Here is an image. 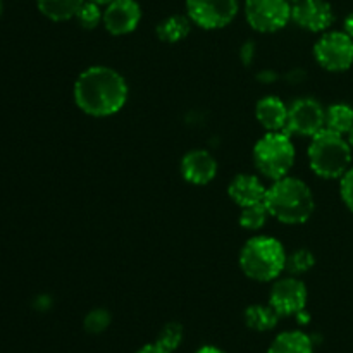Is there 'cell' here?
I'll return each instance as SVG.
<instances>
[{
	"mask_svg": "<svg viewBox=\"0 0 353 353\" xmlns=\"http://www.w3.org/2000/svg\"><path fill=\"white\" fill-rule=\"evenodd\" d=\"M72 95L76 107L86 116L109 117L126 105L130 88L116 69L92 65L76 78Z\"/></svg>",
	"mask_w": 353,
	"mask_h": 353,
	"instance_id": "1",
	"label": "cell"
},
{
	"mask_svg": "<svg viewBox=\"0 0 353 353\" xmlns=\"http://www.w3.org/2000/svg\"><path fill=\"white\" fill-rule=\"evenodd\" d=\"M271 217L283 224H303L316 210L312 190L305 181L285 176L272 181L264 199Z\"/></svg>",
	"mask_w": 353,
	"mask_h": 353,
	"instance_id": "2",
	"label": "cell"
},
{
	"mask_svg": "<svg viewBox=\"0 0 353 353\" xmlns=\"http://www.w3.org/2000/svg\"><path fill=\"white\" fill-rule=\"evenodd\" d=\"M286 250L281 241L272 236H254L240 252V269L247 278L259 283L278 279L285 272Z\"/></svg>",
	"mask_w": 353,
	"mask_h": 353,
	"instance_id": "3",
	"label": "cell"
},
{
	"mask_svg": "<svg viewBox=\"0 0 353 353\" xmlns=\"http://www.w3.org/2000/svg\"><path fill=\"white\" fill-rule=\"evenodd\" d=\"M352 150L343 134L324 128L310 138L307 152L310 169L323 179H340L352 168Z\"/></svg>",
	"mask_w": 353,
	"mask_h": 353,
	"instance_id": "4",
	"label": "cell"
},
{
	"mask_svg": "<svg viewBox=\"0 0 353 353\" xmlns=\"http://www.w3.org/2000/svg\"><path fill=\"white\" fill-rule=\"evenodd\" d=\"M254 164L264 178L281 179L295 164V145L286 131H268L254 147Z\"/></svg>",
	"mask_w": 353,
	"mask_h": 353,
	"instance_id": "5",
	"label": "cell"
},
{
	"mask_svg": "<svg viewBox=\"0 0 353 353\" xmlns=\"http://www.w3.org/2000/svg\"><path fill=\"white\" fill-rule=\"evenodd\" d=\"M314 57L326 71H347L353 65V38L345 31H326L314 45Z\"/></svg>",
	"mask_w": 353,
	"mask_h": 353,
	"instance_id": "6",
	"label": "cell"
},
{
	"mask_svg": "<svg viewBox=\"0 0 353 353\" xmlns=\"http://www.w3.org/2000/svg\"><path fill=\"white\" fill-rule=\"evenodd\" d=\"M290 0H247L245 17L259 33H276L292 21Z\"/></svg>",
	"mask_w": 353,
	"mask_h": 353,
	"instance_id": "7",
	"label": "cell"
},
{
	"mask_svg": "<svg viewBox=\"0 0 353 353\" xmlns=\"http://www.w3.org/2000/svg\"><path fill=\"white\" fill-rule=\"evenodd\" d=\"M238 0H186V16L202 30H221L236 17Z\"/></svg>",
	"mask_w": 353,
	"mask_h": 353,
	"instance_id": "8",
	"label": "cell"
},
{
	"mask_svg": "<svg viewBox=\"0 0 353 353\" xmlns=\"http://www.w3.org/2000/svg\"><path fill=\"white\" fill-rule=\"evenodd\" d=\"M326 128V109L314 99H299L288 107L285 131L288 134L312 138Z\"/></svg>",
	"mask_w": 353,
	"mask_h": 353,
	"instance_id": "9",
	"label": "cell"
},
{
	"mask_svg": "<svg viewBox=\"0 0 353 353\" xmlns=\"http://www.w3.org/2000/svg\"><path fill=\"white\" fill-rule=\"evenodd\" d=\"M309 292L302 279L296 276L278 279L269 292V305L279 314V317L299 316L305 310Z\"/></svg>",
	"mask_w": 353,
	"mask_h": 353,
	"instance_id": "10",
	"label": "cell"
},
{
	"mask_svg": "<svg viewBox=\"0 0 353 353\" xmlns=\"http://www.w3.org/2000/svg\"><path fill=\"white\" fill-rule=\"evenodd\" d=\"M292 21L310 33H323L334 23V10L326 0H300L292 6Z\"/></svg>",
	"mask_w": 353,
	"mask_h": 353,
	"instance_id": "11",
	"label": "cell"
},
{
	"mask_svg": "<svg viewBox=\"0 0 353 353\" xmlns=\"http://www.w3.org/2000/svg\"><path fill=\"white\" fill-rule=\"evenodd\" d=\"M141 21V7L137 0H114L103 9V28L114 37L133 33Z\"/></svg>",
	"mask_w": 353,
	"mask_h": 353,
	"instance_id": "12",
	"label": "cell"
},
{
	"mask_svg": "<svg viewBox=\"0 0 353 353\" xmlns=\"http://www.w3.org/2000/svg\"><path fill=\"white\" fill-rule=\"evenodd\" d=\"M183 179L190 185L203 186L209 185L217 174V162L207 150L196 148V150H190L181 159V165H179Z\"/></svg>",
	"mask_w": 353,
	"mask_h": 353,
	"instance_id": "13",
	"label": "cell"
},
{
	"mask_svg": "<svg viewBox=\"0 0 353 353\" xmlns=\"http://www.w3.org/2000/svg\"><path fill=\"white\" fill-rule=\"evenodd\" d=\"M268 188L254 174H238L228 186V195L238 207H250L264 202Z\"/></svg>",
	"mask_w": 353,
	"mask_h": 353,
	"instance_id": "14",
	"label": "cell"
},
{
	"mask_svg": "<svg viewBox=\"0 0 353 353\" xmlns=\"http://www.w3.org/2000/svg\"><path fill=\"white\" fill-rule=\"evenodd\" d=\"M255 117L265 131H285L288 107L278 97H264L255 105Z\"/></svg>",
	"mask_w": 353,
	"mask_h": 353,
	"instance_id": "15",
	"label": "cell"
},
{
	"mask_svg": "<svg viewBox=\"0 0 353 353\" xmlns=\"http://www.w3.org/2000/svg\"><path fill=\"white\" fill-rule=\"evenodd\" d=\"M268 353H314V341L302 331H285L274 338Z\"/></svg>",
	"mask_w": 353,
	"mask_h": 353,
	"instance_id": "16",
	"label": "cell"
},
{
	"mask_svg": "<svg viewBox=\"0 0 353 353\" xmlns=\"http://www.w3.org/2000/svg\"><path fill=\"white\" fill-rule=\"evenodd\" d=\"M157 37L165 43H178L185 40L192 31V19L183 14H172L157 24Z\"/></svg>",
	"mask_w": 353,
	"mask_h": 353,
	"instance_id": "17",
	"label": "cell"
},
{
	"mask_svg": "<svg viewBox=\"0 0 353 353\" xmlns=\"http://www.w3.org/2000/svg\"><path fill=\"white\" fill-rule=\"evenodd\" d=\"M83 3L85 0H37L38 10L47 19L55 21V23L74 19L76 12Z\"/></svg>",
	"mask_w": 353,
	"mask_h": 353,
	"instance_id": "18",
	"label": "cell"
},
{
	"mask_svg": "<svg viewBox=\"0 0 353 353\" xmlns=\"http://www.w3.org/2000/svg\"><path fill=\"white\" fill-rule=\"evenodd\" d=\"M279 314L272 309L271 305H250L245 310V323L250 330L259 331V333H268L272 331L279 323Z\"/></svg>",
	"mask_w": 353,
	"mask_h": 353,
	"instance_id": "19",
	"label": "cell"
},
{
	"mask_svg": "<svg viewBox=\"0 0 353 353\" xmlns=\"http://www.w3.org/2000/svg\"><path fill=\"white\" fill-rule=\"evenodd\" d=\"M326 128L327 130L347 137L353 128V107L348 103L338 102L326 109Z\"/></svg>",
	"mask_w": 353,
	"mask_h": 353,
	"instance_id": "20",
	"label": "cell"
},
{
	"mask_svg": "<svg viewBox=\"0 0 353 353\" xmlns=\"http://www.w3.org/2000/svg\"><path fill=\"white\" fill-rule=\"evenodd\" d=\"M269 217H271V214H269L268 207H265L264 202H261L250 207H243L240 212V219L238 221H240V226L243 228V230L257 231L265 226Z\"/></svg>",
	"mask_w": 353,
	"mask_h": 353,
	"instance_id": "21",
	"label": "cell"
},
{
	"mask_svg": "<svg viewBox=\"0 0 353 353\" xmlns=\"http://www.w3.org/2000/svg\"><path fill=\"white\" fill-rule=\"evenodd\" d=\"M314 265H316V257H314L312 252L307 250V248H299V250L286 255L285 271L290 272V276L299 278V276L309 272Z\"/></svg>",
	"mask_w": 353,
	"mask_h": 353,
	"instance_id": "22",
	"label": "cell"
},
{
	"mask_svg": "<svg viewBox=\"0 0 353 353\" xmlns=\"http://www.w3.org/2000/svg\"><path fill=\"white\" fill-rule=\"evenodd\" d=\"M74 19L78 21V24L85 30H95L99 24H102L103 21V10L102 6L92 2V0H85L79 10L76 12Z\"/></svg>",
	"mask_w": 353,
	"mask_h": 353,
	"instance_id": "23",
	"label": "cell"
},
{
	"mask_svg": "<svg viewBox=\"0 0 353 353\" xmlns=\"http://www.w3.org/2000/svg\"><path fill=\"white\" fill-rule=\"evenodd\" d=\"M183 338H185V333H183V326L178 323H169L165 324L161 330V333L157 334V340L155 343L161 345L162 348H165L168 352L174 353L181 347Z\"/></svg>",
	"mask_w": 353,
	"mask_h": 353,
	"instance_id": "24",
	"label": "cell"
},
{
	"mask_svg": "<svg viewBox=\"0 0 353 353\" xmlns=\"http://www.w3.org/2000/svg\"><path fill=\"white\" fill-rule=\"evenodd\" d=\"M110 312L105 309H93L86 314L85 321H83V326L85 331L90 334H100L110 326Z\"/></svg>",
	"mask_w": 353,
	"mask_h": 353,
	"instance_id": "25",
	"label": "cell"
},
{
	"mask_svg": "<svg viewBox=\"0 0 353 353\" xmlns=\"http://www.w3.org/2000/svg\"><path fill=\"white\" fill-rule=\"evenodd\" d=\"M340 195L347 209L353 214V168L340 178Z\"/></svg>",
	"mask_w": 353,
	"mask_h": 353,
	"instance_id": "26",
	"label": "cell"
},
{
	"mask_svg": "<svg viewBox=\"0 0 353 353\" xmlns=\"http://www.w3.org/2000/svg\"><path fill=\"white\" fill-rule=\"evenodd\" d=\"M137 353H171V352H168L165 348H162L161 345L150 343V345H145V347H141Z\"/></svg>",
	"mask_w": 353,
	"mask_h": 353,
	"instance_id": "27",
	"label": "cell"
},
{
	"mask_svg": "<svg viewBox=\"0 0 353 353\" xmlns=\"http://www.w3.org/2000/svg\"><path fill=\"white\" fill-rule=\"evenodd\" d=\"M343 31L348 34V37L353 38V12H350L347 17H345Z\"/></svg>",
	"mask_w": 353,
	"mask_h": 353,
	"instance_id": "28",
	"label": "cell"
},
{
	"mask_svg": "<svg viewBox=\"0 0 353 353\" xmlns=\"http://www.w3.org/2000/svg\"><path fill=\"white\" fill-rule=\"evenodd\" d=\"M195 353H226V352L221 350L219 347H214V345H205V347H200Z\"/></svg>",
	"mask_w": 353,
	"mask_h": 353,
	"instance_id": "29",
	"label": "cell"
},
{
	"mask_svg": "<svg viewBox=\"0 0 353 353\" xmlns=\"http://www.w3.org/2000/svg\"><path fill=\"white\" fill-rule=\"evenodd\" d=\"M92 2L99 3V6H109V3L114 2V0H92Z\"/></svg>",
	"mask_w": 353,
	"mask_h": 353,
	"instance_id": "30",
	"label": "cell"
},
{
	"mask_svg": "<svg viewBox=\"0 0 353 353\" xmlns=\"http://www.w3.org/2000/svg\"><path fill=\"white\" fill-rule=\"evenodd\" d=\"M347 140H348V143H350V145H352V148H353V128H352L350 133L347 134Z\"/></svg>",
	"mask_w": 353,
	"mask_h": 353,
	"instance_id": "31",
	"label": "cell"
},
{
	"mask_svg": "<svg viewBox=\"0 0 353 353\" xmlns=\"http://www.w3.org/2000/svg\"><path fill=\"white\" fill-rule=\"evenodd\" d=\"M0 14H2V0H0Z\"/></svg>",
	"mask_w": 353,
	"mask_h": 353,
	"instance_id": "32",
	"label": "cell"
},
{
	"mask_svg": "<svg viewBox=\"0 0 353 353\" xmlns=\"http://www.w3.org/2000/svg\"><path fill=\"white\" fill-rule=\"evenodd\" d=\"M290 2H292V3H295V2H300V0H290Z\"/></svg>",
	"mask_w": 353,
	"mask_h": 353,
	"instance_id": "33",
	"label": "cell"
}]
</instances>
